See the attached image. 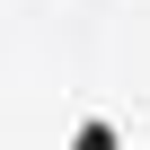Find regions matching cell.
I'll return each mask as SVG.
<instances>
[{
    "mask_svg": "<svg viewBox=\"0 0 150 150\" xmlns=\"http://www.w3.org/2000/svg\"><path fill=\"white\" fill-rule=\"evenodd\" d=\"M71 150H115V124H80V132H71Z\"/></svg>",
    "mask_w": 150,
    "mask_h": 150,
    "instance_id": "6da1fadb",
    "label": "cell"
}]
</instances>
